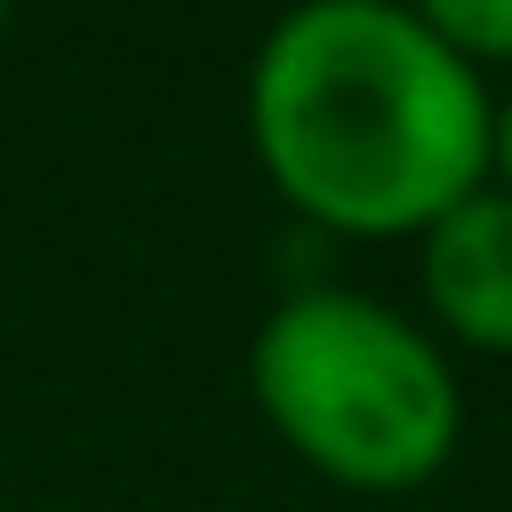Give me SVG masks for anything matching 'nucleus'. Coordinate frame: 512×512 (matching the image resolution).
<instances>
[{
  "mask_svg": "<svg viewBox=\"0 0 512 512\" xmlns=\"http://www.w3.org/2000/svg\"><path fill=\"white\" fill-rule=\"evenodd\" d=\"M496 88L408 0H288L248 56V152L328 240H416L488 184Z\"/></svg>",
  "mask_w": 512,
  "mask_h": 512,
  "instance_id": "f257e3e1",
  "label": "nucleus"
},
{
  "mask_svg": "<svg viewBox=\"0 0 512 512\" xmlns=\"http://www.w3.org/2000/svg\"><path fill=\"white\" fill-rule=\"evenodd\" d=\"M248 400L272 440L344 496H408L464 448L456 352L400 304L312 280L248 336Z\"/></svg>",
  "mask_w": 512,
  "mask_h": 512,
  "instance_id": "f03ea898",
  "label": "nucleus"
},
{
  "mask_svg": "<svg viewBox=\"0 0 512 512\" xmlns=\"http://www.w3.org/2000/svg\"><path fill=\"white\" fill-rule=\"evenodd\" d=\"M416 320L448 352L512 360V192L472 184L416 232Z\"/></svg>",
  "mask_w": 512,
  "mask_h": 512,
  "instance_id": "7ed1b4c3",
  "label": "nucleus"
},
{
  "mask_svg": "<svg viewBox=\"0 0 512 512\" xmlns=\"http://www.w3.org/2000/svg\"><path fill=\"white\" fill-rule=\"evenodd\" d=\"M472 72H512V0H408Z\"/></svg>",
  "mask_w": 512,
  "mask_h": 512,
  "instance_id": "20e7f679",
  "label": "nucleus"
},
{
  "mask_svg": "<svg viewBox=\"0 0 512 512\" xmlns=\"http://www.w3.org/2000/svg\"><path fill=\"white\" fill-rule=\"evenodd\" d=\"M488 184L512 192V88L496 96V120H488Z\"/></svg>",
  "mask_w": 512,
  "mask_h": 512,
  "instance_id": "39448f33",
  "label": "nucleus"
},
{
  "mask_svg": "<svg viewBox=\"0 0 512 512\" xmlns=\"http://www.w3.org/2000/svg\"><path fill=\"white\" fill-rule=\"evenodd\" d=\"M8 8H16V0H0V32H8Z\"/></svg>",
  "mask_w": 512,
  "mask_h": 512,
  "instance_id": "423d86ee",
  "label": "nucleus"
}]
</instances>
